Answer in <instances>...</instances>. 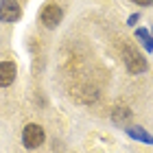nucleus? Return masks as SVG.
Masks as SVG:
<instances>
[{
  "instance_id": "f257e3e1",
  "label": "nucleus",
  "mask_w": 153,
  "mask_h": 153,
  "mask_svg": "<svg viewBox=\"0 0 153 153\" xmlns=\"http://www.w3.org/2000/svg\"><path fill=\"white\" fill-rule=\"evenodd\" d=\"M44 129L39 127V125H26L24 131H22V144L26 149H37L42 147V142H44Z\"/></svg>"
},
{
  "instance_id": "f03ea898",
  "label": "nucleus",
  "mask_w": 153,
  "mask_h": 153,
  "mask_svg": "<svg viewBox=\"0 0 153 153\" xmlns=\"http://www.w3.org/2000/svg\"><path fill=\"white\" fill-rule=\"evenodd\" d=\"M61 18H64V11H61V7L59 4H46L44 9L39 11V22L48 26V29H55L59 22H61Z\"/></svg>"
},
{
  "instance_id": "7ed1b4c3",
  "label": "nucleus",
  "mask_w": 153,
  "mask_h": 153,
  "mask_svg": "<svg viewBox=\"0 0 153 153\" xmlns=\"http://www.w3.org/2000/svg\"><path fill=\"white\" fill-rule=\"evenodd\" d=\"M125 66H127L129 72L140 74V72L147 70V59L138 51H134V48H127V51H125Z\"/></svg>"
},
{
  "instance_id": "20e7f679",
  "label": "nucleus",
  "mask_w": 153,
  "mask_h": 153,
  "mask_svg": "<svg viewBox=\"0 0 153 153\" xmlns=\"http://www.w3.org/2000/svg\"><path fill=\"white\" fill-rule=\"evenodd\" d=\"M22 16L18 0H0V20L2 22H16Z\"/></svg>"
},
{
  "instance_id": "39448f33",
  "label": "nucleus",
  "mask_w": 153,
  "mask_h": 153,
  "mask_svg": "<svg viewBox=\"0 0 153 153\" xmlns=\"http://www.w3.org/2000/svg\"><path fill=\"white\" fill-rule=\"evenodd\" d=\"M18 68L13 61H0V88H7L16 81Z\"/></svg>"
},
{
  "instance_id": "423d86ee",
  "label": "nucleus",
  "mask_w": 153,
  "mask_h": 153,
  "mask_svg": "<svg viewBox=\"0 0 153 153\" xmlns=\"http://www.w3.org/2000/svg\"><path fill=\"white\" fill-rule=\"evenodd\" d=\"M127 136H129V138H134V140H138V142L153 144V136L149 134L147 129H142V127H127Z\"/></svg>"
},
{
  "instance_id": "0eeeda50",
  "label": "nucleus",
  "mask_w": 153,
  "mask_h": 153,
  "mask_svg": "<svg viewBox=\"0 0 153 153\" xmlns=\"http://www.w3.org/2000/svg\"><path fill=\"white\" fill-rule=\"evenodd\" d=\"M129 118H131V112H129L127 107H116L114 114H112V120H114L116 125H127Z\"/></svg>"
},
{
  "instance_id": "6e6552de",
  "label": "nucleus",
  "mask_w": 153,
  "mask_h": 153,
  "mask_svg": "<svg viewBox=\"0 0 153 153\" xmlns=\"http://www.w3.org/2000/svg\"><path fill=\"white\" fill-rule=\"evenodd\" d=\"M136 37H138V39H142L144 48L153 53V37L149 35V31H147V29H136Z\"/></svg>"
},
{
  "instance_id": "1a4fd4ad",
  "label": "nucleus",
  "mask_w": 153,
  "mask_h": 153,
  "mask_svg": "<svg viewBox=\"0 0 153 153\" xmlns=\"http://www.w3.org/2000/svg\"><path fill=\"white\" fill-rule=\"evenodd\" d=\"M138 20H140V13H131V16L127 18V24H129V26H134Z\"/></svg>"
},
{
  "instance_id": "9d476101",
  "label": "nucleus",
  "mask_w": 153,
  "mask_h": 153,
  "mask_svg": "<svg viewBox=\"0 0 153 153\" xmlns=\"http://www.w3.org/2000/svg\"><path fill=\"white\" fill-rule=\"evenodd\" d=\"M134 2H136V4H142V7H147V4H151V2H153V0H134Z\"/></svg>"
}]
</instances>
